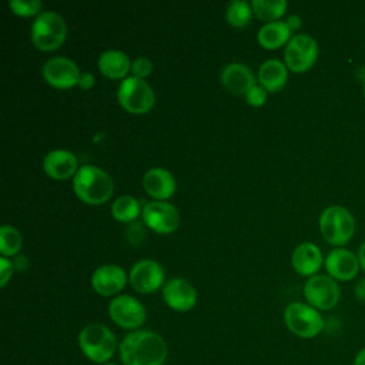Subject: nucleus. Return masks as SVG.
I'll use <instances>...</instances> for the list:
<instances>
[{"label":"nucleus","mask_w":365,"mask_h":365,"mask_svg":"<svg viewBox=\"0 0 365 365\" xmlns=\"http://www.w3.org/2000/svg\"><path fill=\"white\" fill-rule=\"evenodd\" d=\"M124 365H163L167 359V344L153 331L137 329L127 334L118 345Z\"/></svg>","instance_id":"nucleus-1"},{"label":"nucleus","mask_w":365,"mask_h":365,"mask_svg":"<svg viewBox=\"0 0 365 365\" xmlns=\"http://www.w3.org/2000/svg\"><path fill=\"white\" fill-rule=\"evenodd\" d=\"M73 187L78 198L88 204H100L108 200L114 190L111 177L97 165H81L73 178Z\"/></svg>","instance_id":"nucleus-2"},{"label":"nucleus","mask_w":365,"mask_h":365,"mask_svg":"<svg viewBox=\"0 0 365 365\" xmlns=\"http://www.w3.org/2000/svg\"><path fill=\"white\" fill-rule=\"evenodd\" d=\"M81 352L96 364H107L117 349V339L113 331L98 322L87 324L77 336Z\"/></svg>","instance_id":"nucleus-3"},{"label":"nucleus","mask_w":365,"mask_h":365,"mask_svg":"<svg viewBox=\"0 0 365 365\" xmlns=\"http://www.w3.org/2000/svg\"><path fill=\"white\" fill-rule=\"evenodd\" d=\"M319 230L329 244L342 247L354 237L355 218L345 207L329 205L321 212Z\"/></svg>","instance_id":"nucleus-4"},{"label":"nucleus","mask_w":365,"mask_h":365,"mask_svg":"<svg viewBox=\"0 0 365 365\" xmlns=\"http://www.w3.org/2000/svg\"><path fill=\"white\" fill-rule=\"evenodd\" d=\"M287 328L297 336L309 339L317 336L324 329V318L319 311L305 302H291L284 311Z\"/></svg>","instance_id":"nucleus-5"},{"label":"nucleus","mask_w":365,"mask_h":365,"mask_svg":"<svg viewBox=\"0 0 365 365\" xmlns=\"http://www.w3.org/2000/svg\"><path fill=\"white\" fill-rule=\"evenodd\" d=\"M67 33L66 21L60 14L51 10L40 11L31 23V40L41 50L57 48Z\"/></svg>","instance_id":"nucleus-6"},{"label":"nucleus","mask_w":365,"mask_h":365,"mask_svg":"<svg viewBox=\"0 0 365 365\" xmlns=\"http://www.w3.org/2000/svg\"><path fill=\"white\" fill-rule=\"evenodd\" d=\"M117 97L121 106L131 113H145L154 104V93L151 86L137 76H128L121 80Z\"/></svg>","instance_id":"nucleus-7"},{"label":"nucleus","mask_w":365,"mask_h":365,"mask_svg":"<svg viewBox=\"0 0 365 365\" xmlns=\"http://www.w3.org/2000/svg\"><path fill=\"white\" fill-rule=\"evenodd\" d=\"M304 297L307 302L318 311L332 309L341 297L336 281L325 274H315L304 284Z\"/></svg>","instance_id":"nucleus-8"},{"label":"nucleus","mask_w":365,"mask_h":365,"mask_svg":"<svg viewBox=\"0 0 365 365\" xmlns=\"http://www.w3.org/2000/svg\"><path fill=\"white\" fill-rule=\"evenodd\" d=\"M284 57L288 68L292 71H307L318 57V44L309 34H294L285 46Z\"/></svg>","instance_id":"nucleus-9"},{"label":"nucleus","mask_w":365,"mask_h":365,"mask_svg":"<svg viewBox=\"0 0 365 365\" xmlns=\"http://www.w3.org/2000/svg\"><path fill=\"white\" fill-rule=\"evenodd\" d=\"M108 314L118 327L125 329H137L145 321L144 305L127 294L117 295L110 301Z\"/></svg>","instance_id":"nucleus-10"},{"label":"nucleus","mask_w":365,"mask_h":365,"mask_svg":"<svg viewBox=\"0 0 365 365\" xmlns=\"http://www.w3.org/2000/svg\"><path fill=\"white\" fill-rule=\"evenodd\" d=\"M143 218L150 228L163 234L174 231L180 222L177 208L161 200L145 202L143 207Z\"/></svg>","instance_id":"nucleus-11"},{"label":"nucleus","mask_w":365,"mask_h":365,"mask_svg":"<svg viewBox=\"0 0 365 365\" xmlns=\"http://www.w3.org/2000/svg\"><path fill=\"white\" fill-rule=\"evenodd\" d=\"M128 278L135 291L153 292L163 284L164 269L155 259L143 258L134 262Z\"/></svg>","instance_id":"nucleus-12"},{"label":"nucleus","mask_w":365,"mask_h":365,"mask_svg":"<svg viewBox=\"0 0 365 365\" xmlns=\"http://www.w3.org/2000/svg\"><path fill=\"white\" fill-rule=\"evenodd\" d=\"M358 255L352 251L336 247L328 252L325 257V269L329 277L335 281H349L354 279L359 271Z\"/></svg>","instance_id":"nucleus-13"},{"label":"nucleus","mask_w":365,"mask_h":365,"mask_svg":"<svg viewBox=\"0 0 365 365\" xmlns=\"http://www.w3.org/2000/svg\"><path fill=\"white\" fill-rule=\"evenodd\" d=\"M43 77L53 86L66 88L78 81L80 71L77 64L64 56L50 57L43 64Z\"/></svg>","instance_id":"nucleus-14"},{"label":"nucleus","mask_w":365,"mask_h":365,"mask_svg":"<svg viewBox=\"0 0 365 365\" xmlns=\"http://www.w3.org/2000/svg\"><path fill=\"white\" fill-rule=\"evenodd\" d=\"M163 297L167 305L175 311H188L197 302L195 288L180 277L171 278L164 284Z\"/></svg>","instance_id":"nucleus-15"},{"label":"nucleus","mask_w":365,"mask_h":365,"mask_svg":"<svg viewBox=\"0 0 365 365\" xmlns=\"http://www.w3.org/2000/svg\"><path fill=\"white\" fill-rule=\"evenodd\" d=\"M127 281L125 271L117 264H104L91 274V287L101 295L118 292Z\"/></svg>","instance_id":"nucleus-16"},{"label":"nucleus","mask_w":365,"mask_h":365,"mask_svg":"<svg viewBox=\"0 0 365 365\" xmlns=\"http://www.w3.org/2000/svg\"><path fill=\"white\" fill-rule=\"evenodd\" d=\"M291 262L294 269L307 277H312L322 265V252L314 242H301L292 251Z\"/></svg>","instance_id":"nucleus-17"},{"label":"nucleus","mask_w":365,"mask_h":365,"mask_svg":"<svg viewBox=\"0 0 365 365\" xmlns=\"http://www.w3.org/2000/svg\"><path fill=\"white\" fill-rule=\"evenodd\" d=\"M43 168L50 177L58 180L67 178L73 173L76 174L78 170L76 155L71 151L63 148H56L47 153L43 160Z\"/></svg>","instance_id":"nucleus-18"},{"label":"nucleus","mask_w":365,"mask_h":365,"mask_svg":"<svg viewBox=\"0 0 365 365\" xmlns=\"http://www.w3.org/2000/svg\"><path fill=\"white\" fill-rule=\"evenodd\" d=\"M145 191L157 200H164L175 191V180L173 174L163 167H153L143 177Z\"/></svg>","instance_id":"nucleus-19"},{"label":"nucleus","mask_w":365,"mask_h":365,"mask_svg":"<svg viewBox=\"0 0 365 365\" xmlns=\"http://www.w3.org/2000/svg\"><path fill=\"white\" fill-rule=\"evenodd\" d=\"M222 84L232 93H247L255 83V77L245 64L228 63L221 70Z\"/></svg>","instance_id":"nucleus-20"},{"label":"nucleus","mask_w":365,"mask_h":365,"mask_svg":"<svg viewBox=\"0 0 365 365\" xmlns=\"http://www.w3.org/2000/svg\"><path fill=\"white\" fill-rule=\"evenodd\" d=\"M288 78V71L285 64L278 58L265 60L258 70V81L259 84L269 91L279 90Z\"/></svg>","instance_id":"nucleus-21"},{"label":"nucleus","mask_w":365,"mask_h":365,"mask_svg":"<svg viewBox=\"0 0 365 365\" xmlns=\"http://www.w3.org/2000/svg\"><path fill=\"white\" fill-rule=\"evenodd\" d=\"M98 68L107 77L120 78L124 77L131 68V63L128 56L123 50L108 48L100 54Z\"/></svg>","instance_id":"nucleus-22"},{"label":"nucleus","mask_w":365,"mask_h":365,"mask_svg":"<svg viewBox=\"0 0 365 365\" xmlns=\"http://www.w3.org/2000/svg\"><path fill=\"white\" fill-rule=\"evenodd\" d=\"M291 38V29L287 21L272 20L258 30V41L267 48H277Z\"/></svg>","instance_id":"nucleus-23"},{"label":"nucleus","mask_w":365,"mask_h":365,"mask_svg":"<svg viewBox=\"0 0 365 365\" xmlns=\"http://www.w3.org/2000/svg\"><path fill=\"white\" fill-rule=\"evenodd\" d=\"M111 212L118 221H133L140 212V202L133 195H120L111 205Z\"/></svg>","instance_id":"nucleus-24"},{"label":"nucleus","mask_w":365,"mask_h":365,"mask_svg":"<svg viewBox=\"0 0 365 365\" xmlns=\"http://www.w3.org/2000/svg\"><path fill=\"white\" fill-rule=\"evenodd\" d=\"M288 3L285 0H252L251 7L259 19L277 20L287 10Z\"/></svg>","instance_id":"nucleus-25"},{"label":"nucleus","mask_w":365,"mask_h":365,"mask_svg":"<svg viewBox=\"0 0 365 365\" xmlns=\"http://www.w3.org/2000/svg\"><path fill=\"white\" fill-rule=\"evenodd\" d=\"M21 247V235L13 225H1L0 228V251L1 255H13Z\"/></svg>","instance_id":"nucleus-26"},{"label":"nucleus","mask_w":365,"mask_h":365,"mask_svg":"<svg viewBox=\"0 0 365 365\" xmlns=\"http://www.w3.org/2000/svg\"><path fill=\"white\" fill-rule=\"evenodd\" d=\"M227 20L232 26H244L251 17V4L245 0H231L227 7Z\"/></svg>","instance_id":"nucleus-27"},{"label":"nucleus","mask_w":365,"mask_h":365,"mask_svg":"<svg viewBox=\"0 0 365 365\" xmlns=\"http://www.w3.org/2000/svg\"><path fill=\"white\" fill-rule=\"evenodd\" d=\"M9 6L16 14L33 16L41 9L43 3L40 0H10Z\"/></svg>","instance_id":"nucleus-28"},{"label":"nucleus","mask_w":365,"mask_h":365,"mask_svg":"<svg viewBox=\"0 0 365 365\" xmlns=\"http://www.w3.org/2000/svg\"><path fill=\"white\" fill-rule=\"evenodd\" d=\"M151 68H153V64L150 61V58H147L145 56H140L137 58L133 60L131 63V70L134 73V76L137 77H145L151 73Z\"/></svg>","instance_id":"nucleus-29"},{"label":"nucleus","mask_w":365,"mask_h":365,"mask_svg":"<svg viewBox=\"0 0 365 365\" xmlns=\"http://www.w3.org/2000/svg\"><path fill=\"white\" fill-rule=\"evenodd\" d=\"M245 97H247V101L251 104V106H261L265 103L267 100V91L262 86L259 84H254L247 93H245Z\"/></svg>","instance_id":"nucleus-30"},{"label":"nucleus","mask_w":365,"mask_h":365,"mask_svg":"<svg viewBox=\"0 0 365 365\" xmlns=\"http://www.w3.org/2000/svg\"><path fill=\"white\" fill-rule=\"evenodd\" d=\"M11 272H13L11 262L6 257L1 255L0 257V284H1V287L6 285V282L11 277Z\"/></svg>","instance_id":"nucleus-31"},{"label":"nucleus","mask_w":365,"mask_h":365,"mask_svg":"<svg viewBox=\"0 0 365 365\" xmlns=\"http://www.w3.org/2000/svg\"><path fill=\"white\" fill-rule=\"evenodd\" d=\"M83 88H90L93 84H94V76L88 71H83L80 73V77H78V81H77Z\"/></svg>","instance_id":"nucleus-32"},{"label":"nucleus","mask_w":365,"mask_h":365,"mask_svg":"<svg viewBox=\"0 0 365 365\" xmlns=\"http://www.w3.org/2000/svg\"><path fill=\"white\" fill-rule=\"evenodd\" d=\"M354 294L356 297V299L365 302V278H361L354 288Z\"/></svg>","instance_id":"nucleus-33"},{"label":"nucleus","mask_w":365,"mask_h":365,"mask_svg":"<svg viewBox=\"0 0 365 365\" xmlns=\"http://www.w3.org/2000/svg\"><path fill=\"white\" fill-rule=\"evenodd\" d=\"M287 24L291 30H297L299 26H301V19L297 16V14H291L287 17Z\"/></svg>","instance_id":"nucleus-34"},{"label":"nucleus","mask_w":365,"mask_h":365,"mask_svg":"<svg viewBox=\"0 0 365 365\" xmlns=\"http://www.w3.org/2000/svg\"><path fill=\"white\" fill-rule=\"evenodd\" d=\"M358 259H359V265H361V269L365 272V241L359 245L358 248Z\"/></svg>","instance_id":"nucleus-35"},{"label":"nucleus","mask_w":365,"mask_h":365,"mask_svg":"<svg viewBox=\"0 0 365 365\" xmlns=\"http://www.w3.org/2000/svg\"><path fill=\"white\" fill-rule=\"evenodd\" d=\"M352 365H365V346L361 348L356 355L354 356V362Z\"/></svg>","instance_id":"nucleus-36"},{"label":"nucleus","mask_w":365,"mask_h":365,"mask_svg":"<svg viewBox=\"0 0 365 365\" xmlns=\"http://www.w3.org/2000/svg\"><path fill=\"white\" fill-rule=\"evenodd\" d=\"M104 365H117V364H113V362H107V364H104Z\"/></svg>","instance_id":"nucleus-37"},{"label":"nucleus","mask_w":365,"mask_h":365,"mask_svg":"<svg viewBox=\"0 0 365 365\" xmlns=\"http://www.w3.org/2000/svg\"><path fill=\"white\" fill-rule=\"evenodd\" d=\"M364 98H365V84H364Z\"/></svg>","instance_id":"nucleus-38"}]
</instances>
